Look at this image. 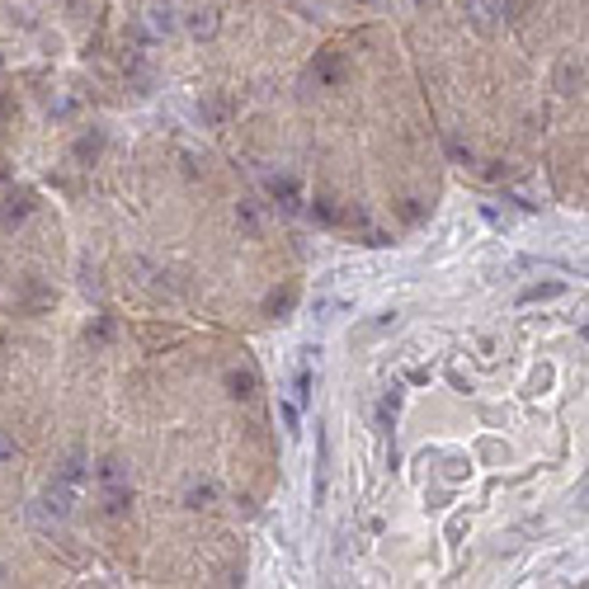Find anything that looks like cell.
<instances>
[{
  "label": "cell",
  "mask_w": 589,
  "mask_h": 589,
  "mask_svg": "<svg viewBox=\"0 0 589 589\" xmlns=\"http://www.w3.org/2000/svg\"><path fill=\"white\" fill-rule=\"evenodd\" d=\"M156 29H160V33H170V29H175V15H170V5H156Z\"/></svg>",
  "instance_id": "obj_11"
},
{
  "label": "cell",
  "mask_w": 589,
  "mask_h": 589,
  "mask_svg": "<svg viewBox=\"0 0 589 589\" xmlns=\"http://www.w3.org/2000/svg\"><path fill=\"white\" fill-rule=\"evenodd\" d=\"M335 311H349V302L344 297H321L316 302V316H335Z\"/></svg>",
  "instance_id": "obj_9"
},
{
  "label": "cell",
  "mask_w": 589,
  "mask_h": 589,
  "mask_svg": "<svg viewBox=\"0 0 589 589\" xmlns=\"http://www.w3.org/2000/svg\"><path fill=\"white\" fill-rule=\"evenodd\" d=\"M0 113H5V94H0Z\"/></svg>",
  "instance_id": "obj_16"
},
{
  "label": "cell",
  "mask_w": 589,
  "mask_h": 589,
  "mask_svg": "<svg viewBox=\"0 0 589 589\" xmlns=\"http://www.w3.org/2000/svg\"><path fill=\"white\" fill-rule=\"evenodd\" d=\"M293 307H297V288H283V293L269 297V316H279V321H283V316H288Z\"/></svg>",
  "instance_id": "obj_6"
},
{
  "label": "cell",
  "mask_w": 589,
  "mask_h": 589,
  "mask_svg": "<svg viewBox=\"0 0 589 589\" xmlns=\"http://www.w3.org/2000/svg\"><path fill=\"white\" fill-rule=\"evenodd\" d=\"M311 217H321V222H340V213L330 208L326 198H316V208H311Z\"/></svg>",
  "instance_id": "obj_12"
},
{
  "label": "cell",
  "mask_w": 589,
  "mask_h": 589,
  "mask_svg": "<svg viewBox=\"0 0 589 589\" xmlns=\"http://www.w3.org/2000/svg\"><path fill=\"white\" fill-rule=\"evenodd\" d=\"M391 419H396V396H382V405H377V424L391 429Z\"/></svg>",
  "instance_id": "obj_10"
},
{
  "label": "cell",
  "mask_w": 589,
  "mask_h": 589,
  "mask_svg": "<svg viewBox=\"0 0 589 589\" xmlns=\"http://www.w3.org/2000/svg\"><path fill=\"white\" fill-rule=\"evenodd\" d=\"M213 495H217L213 486H198V490H189V505H194V509H203V505H208Z\"/></svg>",
  "instance_id": "obj_13"
},
{
  "label": "cell",
  "mask_w": 589,
  "mask_h": 589,
  "mask_svg": "<svg viewBox=\"0 0 589 589\" xmlns=\"http://www.w3.org/2000/svg\"><path fill=\"white\" fill-rule=\"evenodd\" d=\"M269 194H274L283 208H297V179H288V175H283V179H269Z\"/></svg>",
  "instance_id": "obj_5"
},
{
  "label": "cell",
  "mask_w": 589,
  "mask_h": 589,
  "mask_svg": "<svg viewBox=\"0 0 589 589\" xmlns=\"http://www.w3.org/2000/svg\"><path fill=\"white\" fill-rule=\"evenodd\" d=\"M227 387H232V396L246 401V396H255V377L250 372H227Z\"/></svg>",
  "instance_id": "obj_7"
},
{
  "label": "cell",
  "mask_w": 589,
  "mask_h": 589,
  "mask_svg": "<svg viewBox=\"0 0 589 589\" xmlns=\"http://www.w3.org/2000/svg\"><path fill=\"white\" fill-rule=\"evenodd\" d=\"M575 76H585V71H580L575 62H566V71H561V90H571V85H575Z\"/></svg>",
  "instance_id": "obj_14"
},
{
  "label": "cell",
  "mask_w": 589,
  "mask_h": 589,
  "mask_svg": "<svg viewBox=\"0 0 589 589\" xmlns=\"http://www.w3.org/2000/svg\"><path fill=\"white\" fill-rule=\"evenodd\" d=\"M307 401H311V358L302 349V358H297V368H293V405L302 410Z\"/></svg>",
  "instance_id": "obj_2"
},
{
  "label": "cell",
  "mask_w": 589,
  "mask_h": 589,
  "mask_svg": "<svg viewBox=\"0 0 589 589\" xmlns=\"http://www.w3.org/2000/svg\"><path fill=\"white\" fill-rule=\"evenodd\" d=\"M283 424H288V438H297V434H302V410H297L293 401L283 405Z\"/></svg>",
  "instance_id": "obj_8"
},
{
  "label": "cell",
  "mask_w": 589,
  "mask_h": 589,
  "mask_svg": "<svg viewBox=\"0 0 589 589\" xmlns=\"http://www.w3.org/2000/svg\"><path fill=\"white\" fill-rule=\"evenodd\" d=\"M391 326H396V311H382L377 321H368V326H358V330H354V344L377 340V335H382V330H391Z\"/></svg>",
  "instance_id": "obj_3"
},
{
  "label": "cell",
  "mask_w": 589,
  "mask_h": 589,
  "mask_svg": "<svg viewBox=\"0 0 589 589\" xmlns=\"http://www.w3.org/2000/svg\"><path fill=\"white\" fill-rule=\"evenodd\" d=\"M99 481H104V500H109V514H123L127 509V500H132V490H127V481H123V471H118V462H104L99 467Z\"/></svg>",
  "instance_id": "obj_1"
},
{
  "label": "cell",
  "mask_w": 589,
  "mask_h": 589,
  "mask_svg": "<svg viewBox=\"0 0 589 589\" xmlns=\"http://www.w3.org/2000/svg\"><path fill=\"white\" fill-rule=\"evenodd\" d=\"M10 452H15V448H10V443H5V438H0V457H10Z\"/></svg>",
  "instance_id": "obj_15"
},
{
  "label": "cell",
  "mask_w": 589,
  "mask_h": 589,
  "mask_svg": "<svg viewBox=\"0 0 589 589\" xmlns=\"http://www.w3.org/2000/svg\"><path fill=\"white\" fill-rule=\"evenodd\" d=\"M566 293V283H538V288H524V297H519V302H552V297H561Z\"/></svg>",
  "instance_id": "obj_4"
}]
</instances>
